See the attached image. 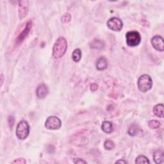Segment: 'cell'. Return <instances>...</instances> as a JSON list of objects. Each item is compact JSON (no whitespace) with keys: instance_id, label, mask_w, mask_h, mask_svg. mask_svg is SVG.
I'll return each instance as SVG.
<instances>
[{"instance_id":"9c48e42d","label":"cell","mask_w":164,"mask_h":164,"mask_svg":"<svg viewBox=\"0 0 164 164\" xmlns=\"http://www.w3.org/2000/svg\"><path fill=\"white\" fill-rule=\"evenodd\" d=\"M151 44L153 48L158 51H163L164 50V43L163 39L161 36L156 35L153 37L151 39Z\"/></svg>"},{"instance_id":"603a6c76","label":"cell","mask_w":164,"mask_h":164,"mask_svg":"<svg viewBox=\"0 0 164 164\" xmlns=\"http://www.w3.org/2000/svg\"><path fill=\"white\" fill-rule=\"evenodd\" d=\"M12 163H21V164H25V163H26V160L24 158H17V159L15 160Z\"/></svg>"},{"instance_id":"ffe728a7","label":"cell","mask_w":164,"mask_h":164,"mask_svg":"<svg viewBox=\"0 0 164 164\" xmlns=\"http://www.w3.org/2000/svg\"><path fill=\"white\" fill-rule=\"evenodd\" d=\"M136 163H149V160L144 156L140 155L136 158Z\"/></svg>"},{"instance_id":"d4e9b609","label":"cell","mask_w":164,"mask_h":164,"mask_svg":"<svg viewBox=\"0 0 164 164\" xmlns=\"http://www.w3.org/2000/svg\"><path fill=\"white\" fill-rule=\"evenodd\" d=\"M98 86L97 84H92L90 85V90L92 91V92H95L98 90Z\"/></svg>"},{"instance_id":"2e32d148","label":"cell","mask_w":164,"mask_h":164,"mask_svg":"<svg viewBox=\"0 0 164 164\" xmlns=\"http://www.w3.org/2000/svg\"><path fill=\"white\" fill-rule=\"evenodd\" d=\"M140 128L136 125H132L131 126H130L128 129V134L131 136H135L138 135V133L140 132Z\"/></svg>"},{"instance_id":"8fae6325","label":"cell","mask_w":164,"mask_h":164,"mask_svg":"<svg viewBox=\"0 0 164 164\" xmlns=\"http://www.w3.org/2000/svg\"><path fill=\"white\" fill-rule=\"evenodd\" d=\"M107 67H108V62L107 59L103 57H100L96 62L97 69L99 71H102L106 69Z\"/></svg>"},{"instance_id":"484cf974","label":"cell","mask_w":164,"mask_h":164,"mask_svg":"<svg viewBox=\"0 0 164 164\" xmlns=\"http://www.w3.org/2000/svg\"><path fill=\"white\" fill-rule=\"evenodd\" d=\"M128 162H126L125 160H117L116 163H127Z\"/></svg>"},{"instance_id":"6da1fadb","label":"cell","mask_w":164,"mask_h":164,"mask_svg":"<svg viewBox=\"0 0 164 164\" xmlns=\"http://www.w3.org/2000/svg\"><path fill=\"white\" fill-rule=\"evenodd\" d=\"M67 49V40L64 37H60L56 40L53 48V57L55 59L62 57Z\"/></svg>"},{"instance_id":"9a60e30c","label":"cell","mask_w":164,"mask_h":164,"mask_svg":"<svg viewBox=\"0 0 164 164\" xmlns=\"http://www.w3.org/2000/svg\"><path fill=\"white\" fill-rule=\"evenodd\" d=\"M105 44L102 42V40H100L99 39H94L90 43V47L92 48L96 49H102L104 48Z\"/></svg>"},{"instance_id":"7a4b0ae2","label":"cell","mask_w":164,"mask_h":164,"mask_svg":"<svg viewBox=\"0 0 164 164\" xmlns=\"http://www.w3.org/2000/svg\"><path fill=\"white\" fill-rule=\"evenodd\" d=\"M30 133V126L25 121L19 122L16 128V136L20 140H25L27 138Z\"/></svg>"},{"instance_id":"3957f363","label":"cell","mask_w":164,"mask_h":164,"mask_svg":"<svg viewBox=\"0 0 164 164\" xmlns=\"http://www.w3.org/2000/svg\"><path fill=\"white\" fill-rule=\"evenodd\" d=\"M138 88L142 92H146L149 90L153 85L152 79L149 75H142L138 80Z\"/></svg>"},{"instance_id":"277c9868","label":"cell","mask_w":164,"mask_h":164,"mask_svg":"<svg viewBox=\"0 0 164 164\" xmlns=\"http://www.w3.org/2000/svg\"><path fill=\"white\" fill-rule=\"evenodd\" d=\"M126 43L130 47L137 46L141 41L140 34L137 31H130L126 33Z\"/></svg>"},{"instance_id":"ba28073f","label":"cell","mask_w":164,"mask_h":164,"mask_svg":"<svg viewBox=\"0 0 164 164\" xmlns=\"http://www.w3.org/2000/svg\"><path fill=\"white\" fill-rule=\"evenodd\" d=\"M32 28V21L31 20H30L27 22L25 28L23 29L22 32H20V34L18 35V37L16 39V43L17 44H19L20 43H22L23 41L25 39V38L29 34Z\"/></svg>"},{"instance_id":"d6986e66","label":"cell","mask_w":164,"mask_h":164,"mask_svg":"<svg viewBox=\"0 0 164 164\" xmlns=\"http://www.w3.org/2000/svg\"><path fill=\"white\" fill-rule=\"evenodd\" d=\"M104 148L107 150H112L115 148V144L111 140H107L104 143Z\"/></svg>"},{"instance_id":"cb8c5ba5","label":"cell","mask_w":164,"mask_h":164,"mask_svg":"<svg viewBox=\"0 0 164 164\" xmlns=\"http://www.w3.org/2000/svg\"><path fill=\"white\" fill-rule=\"evenodd\" d=\"M73 162L75 163H76V164H78V163H80V164H82V163H87V162H85V160H82V159H81V158H75L74 160H73Z\"/></svg>"},{"instance_id":"8992f818","label":"cell","mask_w":164,"mask_h":164,"mask_svg":"<svg viewBox=\"0 0 164 164\" xmlns=\"http://www.w3.org/2000/svg\"><path fill=\"white\" fill-rule=\"evenodd\" d=\"M108 27L115 32H119L123 27V23L121 20L117 17H112L107 22Z\"/></svg>"},{"instance_id":"ac0fdd59","label":"cell","mask_w":164,"mask_h":164,"mask_svg":"<svg viewBox=\"0 0 164 164\" xmlns=\"http://www.w3.org/2000/svg\"><path fill=\"white\" fill-rule=\"evenodd\" d=\"M160 122L157 120H151L148 122V126L151 129H157L160 126Z\"/></svg>"},{"instance_id":"7c38bea8","label":"cell","mask_w":164,"mask_h":164,"mask_svg":"<svg viewBox=\"0 0 164 164\" xmlns=\"http://www.w3.org/2000/svg\"><path fill=\"white\" fill-rule=\"evenodd\" d=\"M163 152L161 150H157L153 154V160L157 164H160L163 163Z\"/></svg>"},{"instance_id":"5b68a950","label":"cell","mask_w":164,"mask_h":164,"mask_svg":"<svg viewBox=\"0 0 164 164\" xmlns=\"http://www.w3.org/2000/svg\"><path fill=\"white\" fill-rule=\"evenodd\" d=\"M62 122L60 119L56 116L49 117L45 122V127L48 130H55L60 128Z\"/></svg>"},{"instance_id":"e0dca14e","label":"cell","mask_w":164,"mask_h":164,"mask_svg":"<svg viewBox=\"0 0 164 164\" xmlns=\"http://www.w3.org/2000/svg\"><path fill=\"white\" fill-rule=\"evenodd\" d=\"M81 58V52L80 49H75L72 55V58L75 62H78Z\"/></svg>"},{"instance_id":"52a82bcc","label":"cell","mask_w":164,"mask_h":164,"mask_svg":"<svg viewBox=\"0 0 164 164\" xmlns=\"http://www.w3.org/2000/svg\"><path fill=\"white\" fill-rule=\"evenodd\" d=\"M29 12V2L26 0L19 2L18 13L20 19H23L28 15Z\"/></svg>"},{"instance_id":"7402d4cb","label":"cell","mask_w":164,"mask_h":164,"mask_svg":"<svg viewBox=\"0 0 164 164\" xmlns=\"http://www.w3.org/2000/svg\"><path fill=\"white\" fill-rule=\"evenodd\" d=\"M14 122H15V119L13 116H9L8 119V125L10 127V128H12L14 125Z\"/></svg>"},{"instance_id":"44dd1931","label":"cell","mask_w":164,"mask_h":164,"mask_svg":"<svg viewBox=\"0 0 164 164\" xmlns=\"http://www.w3.org/2000/svg\"><path fill=\"white\" fill-rule=\"evenodd\" d=\"M71 19V16L69 13H66L64 14L61 17V21L63 23H69Z\"/></svg>"},{"instance_id":"5bb4252c","label":"cell","mask_w":164,"mask_h":164,"mask_svg":"<svg viewBox=\"0 0 164 164\" xmlns=\"http://www.w3.org/2000/svg\"><path fill=\"white\" fill-rule=\"evenodd\" d=\"M153 112L156 116L160 118H163L164 116L163 105V104L157 105L153 108Z\"/></svg>"},{"instance_id":"30bf717a","label":"cell","mask_w":164,"mask_h":164,"mask_svg":"<svg viewBox=\"0 0 164 164\" xmlns=\"http://www.w3.org/2000/svg\"><path fill=\"white\" fill-rule=\"evenodd\" d=\"M49 93V90L48 87L45 84H40L36 90L37 96L39 99H44L45 98Z\"/></svg>"},{"instance_id":"4fadbf2b","label":"cell","mask_w":164,"mask_h":164,"mask_svg":"<svg viewBox=\"0 0 164 164\" xmlns=\"http://www.w3.org/2000/svg\"><path fill=\"white\" fill-rule=\"evenodd\" d=\"M101 129L106 133H112L114 131V126L112 123L109 121H104L101 125Z\"/></svg>"}]
</instances>
